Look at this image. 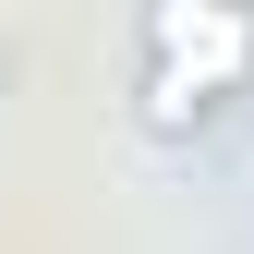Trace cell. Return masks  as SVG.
<instances>
[{
    "label": "cell",
    "instance_id": "6da1fadb",
    "mask_svg": "<svg viewBox=\"0 0 254 254\" xmlns=\"http://www.w3.org/2000/svg\"><path fill=\"white\" fill-rule=\"evenodd\" d=\"M254 73V12L242 0H157L145 12V73H133V121L145 133H194L218 97H242Z\"/></svg>",
    "mask_w": 254,
    "mask_h": 254
},
{
    "label": "cell",
    "instance_id": "7a4b0ae2",
    "mask_svg": "<svg viewBox=\"0 0 254 254\" xmlns=\"http://www.w3.org/2000/svg\"><path fill=\"white\" fill-rule=\"evenodd\" d=\"M0 97H12V49H0Z\"/></svg>",
    "mask_w": 254,
    "mask_h": 254
}]
</instances>
